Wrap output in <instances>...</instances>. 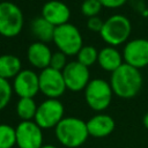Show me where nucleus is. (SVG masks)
Masks as SVG:
<instances>
[{
    "label": "nucleus",
    "mask_w": 148,
    "mask_h": 148,
    "mask_svg": "<svg viewBox=\"0 0 148 148\" xmlns=\"http://www.w3.org/2000/svg\"><path fill=\"white\" fill-rule=\"evenodd\" d=\"M143 79L140 69L125 62L111 73L110 86L113 94L120 98L128 99L134 97L140 91Z\"/></svg>",
    "instance_id": "f257e3e1"
},
{
    "label": "nucleus",
    "mask_w": 148,
    "mask_h": 148,
    "mask_svg": "<svg viewBox=\"0 0 148 148\" xmlns=\"http://www.w3.org/2000/svg\"><path fill=\"white\" fill-rule=\"evenodd\" d=\"M57 140L67 148H77L82 146L88 136L87 123L76 117H65L54 128Z\"/></svg>",
    "instance_id": "f03ea898"
},
{
    "label": "nucleus",
    "mask_w": 148,
    "mask_h": 148,
    "mask_svg": "<svg viewBox=\"0 0 148 148\" xmlns=\"http://www.w3.org/2000/svg\"><path fill=\"white\" fill-rule=\"evenodd\" d=\"M132 31L131 21L120 14L110 16L103 23V28L99 32L101 38L110 46H118L127 42Z\"/></svg>",
    "instance_id": "7ed1b4c3"
},
{
    "label": "nucleus",
    "mask_w": 148,
    "mask_h": 148,
    "mask_svg": "<svg viewBox=\"0 0 148 148\" xmlns=\"http://www.w3.org/2000/svg\"><path fill=\"white\" fill-rule=\"evenodd\" d=\"M52 42L66 56H76L83 46V38L80 30L71 23L56 27Z\"/></svg>",
    "instance_id": "20e7f679"
},
{
    "label": "nucleus",
    "mask_w": 148,
    "mask_h": 148,
    "mask_svg": "<svg viewBox=\"0 0 148 148\" xmlns=\"http://www.w3.org/2000/svg\"><path fill=\"white\" fill-rule=\"evenodd\" d=\"M24 23L21 8L12 1L0 2V35L13 38L20 35Z\"/></svg>",
    "instance_id": "39448f33"
},
{
    "label": "nucleus",
    "mask_w": 148,
    "mask_h": 148,
    "mask_svg": "<svg viewBox=\"0 0 148 148\" xmlns=\"http://www.w3.org/2000/svg\"><path fill=\"white\" fill-rule=\"evenodd\" d=\"M112 88L110 82L103 79H92L84 89V98L90 109L101 112L109 108L112 99Z\"/></svg>",
    "instance_id": "423d86ee"
},
{
    "label": "nucleus",
    "mask_w": 148,
    "mask_h": 148,
    "mask_svg": "<svg viewBox=\"0 0 148 148\" xmlns=\"http://www.w3.org/2000/svg\"><path fill=\"white\" fill-rule=\"evenodd\" d=\"M64 113V104L58 98H46L37 106L34 120L42 130L56 128V126L65 118Z\"/></svg>",
    "instance_id": "0eeeda50"
},
{
    "label": "nucleus",
    "mask_w": 148,
    "mask_h": 148,
    "mask_svg": "<svg viewBox=\"0 0 148 148\" xmlns=\"http://www.w3.org/2000/svg\"><path fill=\"white\" fill-rule=\"evenodd\" d=\"M39 76V91L47 98L60 97L66 88V83L62 76V72L47 67L42 69Z\"/></svg>",
    "instance_id": "6e6552de"
},
{
    "label": "nucleus",
    "mask_w": 148,
    "mask_h": 148,
    "mask_svg": "<svg viewBox=\"0 0 148 148\" xmlns=\"http://www.w3.org/2000/svg\"><path fill=\"white\" fill-rule=\"evenodd\" d=\"M15 133L18 148H40L43 146V130L35 120H21L15 127Z\"/></svg>",
    "instance_id": "1a4fd4ad"
},
{
    "label": "nucleus",
    "mask_w": 148,
    "mask_h": 148,
    "mask_svg": "<svg viewBox=\"0 0 148 148\" xmlns=\"http://www.w3.org/2000/svg\"><path fill=\"white\" fill-rule=\"evenodd\" d=\"M62 76L66 83V88L71 91L84 90L90 81V73L88 67L80 64L77 60L69 61L62 69Z\"/></svg>",
    "instance_id": "9d476101"
},
{
    "label": "nucleus",
    "mask_w": 148,
    "mask_h": 148,
    "mask_svg": "<svg viewBox=\"0 0 148 148\" xmlns=\"http://www.w3.org/2000/svg\"><path fill=\"white\" fill-rule=\"evenodd\" d=\"M125 64L138 69L148 66V39L135 38L126 43L123 50Z\"/></svg>",
    "instance_id": "9b49d317"
},
{
    "label": "nucleus",
    "mask_w": 148,
    "mask_h": 148,
    "mask_svg": "<svg viewBox=\"0 0 148 148\" xmlns=\"http://www.w3.org/2000/svg\"><path fill=\"white\" fill-rule=\"evenodd\" d=\"M13 90L20 97L34 98L39 92V76L31 69H22L13 79Z\"/></svg>",
    "instance_id": "f8f14e48"
},
{
    "label": "nucleus",
    "mask_w": 148,
    "mask_h": 148,
    "mask_svg": "<svg viewBox=\"0 0 148 148\" xmlns=\"http://www.w3.org/2000/svg\"><path fill=\"white\" fill-rule=\"evenodd\" d=\"M42 17H44L53 27H59L68 23L71 9L65 2L60 0H50L42 7Z\"/></svg>",
    "instance_id": "ddd939ff"
},
{
    "label": "nucleus",
    "mask_w": 148,
    "mask_h": 148,
    "mask_svg": "<svg viewBox=\"0 0 148 148\" xmlns=\"http://www.w3.org/2000/svg\"><path fill=\"white\" fill-rule=\"evenodd\" d=\"M52 52L46 43L35 42L29 45L27 51V58L31 66L38 69H45L50 67Z\"/></svg>",
    "instance_id": "4468645a"
},
{
    "label": "nucleus",
    "mask_w": 148,
    "mask_h": 148,
    "mask_svg": "<svg viewBox=\"0 0 148 148\" xmlns=\"http://www.w3.org/2000/svg\"><path fill=\"white\" fill-rule=\"evenodd\" d=\"M86 123L89 136L92 138H105L110 135L116 127L114 119L105 113H98Z\"/></svg>",
    "instance_id": "2eb2a0df"
},
{
    "label": "nucleus",
    "mask_w": 148,
    "mask_h": 148,
    "mask_svg": "<svg viewBox=\"0 0 148 148\" xmlns=\"http://www.w3.org/2000/svg\"><path fill=\"white\" fill-rule=\"evenodd\" d=\"M123 60H124L123 54L114 46L108 45L98 51L97 62L99 67L105 72H110V73L114 72L124 64Z\"/></svg>",
    "instance_id": "dca6fc26"
},
{
    "label": "nucleus",
    "mask_w": 148,
    "mask_h": 148,
    "mask_svg": "<svg viewBox=\"0 0 148 148\" xmlns=\"http://www.w3.org/2000/svg\"><path fill=\"white\" fill-rule=\"evenodd\" d=\"M22 71V62L14 54L0 56V77L9 80L14 79Z\"/></svg>",
    "instance_id": "f3484780"
},
{
    "label": "nucleus",
    "mask_w": 148,
    "mask_h": 148,
    "mask_svg": "<svg viewBox=\"0 0 148 148\" xmlns=\"http://www.w3.org/2000/svg\"><path fill=\"white\" fill-rule=\"evenodd\" d=\"M30 28H31L32 35L37 38V42L49 43L53 39V34H54L56 27H53L44 17H42V16L36 17L31 22Z\"/></svg>",
    "instance_id": "a211bd4d"
},
{
    "label": "nucleus",
    "mask_w": 148,
    "mask_h": 148,
    "mask_svg": "<svg viewBox=\"0 0 148 148\" xmlns=\"http://www.w3.org/2000/svg\"><path fill=\"white\" fill-rule=\"evenodd\" d=\"M37 104L34 98L30 97H22L18 99L16 104V113L22 121L25 120H34L37 111Z\"/></svg>",
    "instance_id": "6ab92c4d"
},
{
    "label": "nucleus",
    "mask_w": 148,
    "mask_h": 148,
    "mask_svg": "<svg viewBox=\"0 0 148 148\" xmlns=\"http://www.w3.org/2000/svg\"><path fill=\"white\" fill-rule=\"evenodd\" d=\"M77 57V61L82 65H84L86 67H90L92 66L95 62H97V58H98V51L96 47L91 46V45H86L82 46L81 50L79 51V53L76 54Z\"/></svg>",
    "instance_id": "aec40b11"
},
{
    "label": "nucleus",
    "mask_w": 148,
    "mask_h": 148,
    "mask_svg": "<svg viewBox=\"0 0 148 148\" xmlns=\"http://www.w3.org/2000/svg\"><path fill=\"white\" fill-rule=\"evenodd\" d=\"M15 145V128L8 124H0V148H14Z\"/></svg>",
    "instance_id": "412c9836"
},
{
    "label": "nucleus",
    "mask_w": 148,
    "mask_h": 148,
    "mask_svg": "<svg viewBox=\"0 0 148 148\" xmlns=\"http://www.w3.org/2000/svg\"><path fill=\"white\" fill-rule=\"evenodd\" d=\"M13 91V86L10 84L9 80L0 77V111L9 104Z\"/></svg>",
    "instance_id": "4be33fe9"
},
{
    "label": "nucleus",
    "mask_w": 148,
    "mask_h": 148,
    "mask_svg": "<svg viewBox=\"0 0 148 148\" xmlns=\"http://www.w3.org/2000/svg\"><path fill=\"white\" fill-rule=\"evenodd\" d=\"M102 5L99 0H84L81 5V12L87 17L97 16V14L102 9Z\"/></svg>",
    "instance_id": "5701e85b"
},
{
    "label": "nucleus",
    "mask_w": 148,
    "mask_h": 148,
    "mask_svg": "<svg viewBox=\"0 0 148 148\" xmlns=\"http://www.w3.org/2000/svg\"><path fill=\"white\" fill-rule=\"evenodd\" d=\"M67 56L65 53H62L61 51H57L54 53H52L51 57V61H50V67L57 71L62 72V69L66 67L67 65Z\"/></svg>",
    "instance_id": "b1692460"
},
{
    "label": "nucleus",
    "mask_w": 148,
    "mask_h": 148,
    "mask_svg": "<svg viewBox=\"0 0 148 148\" xmlns=\"http://www.w3.org/2000/svg\"><path fill=\"white\" fill-rule=\"evenodd\" d=\"M103 23H104V21H102L98 16L88 17V20H87V28L90 31H92V32H101V30L103 28Z\"/></svg>",
    "instance_id": "393cba45"
},
{
    "label": "nucleus",
    "mask_w": 148,
    "mask_h": 148,
    "mask_svg": "<svg viewBox=\"0 0 148 148\" xmlns=\"http://www.w3.org/2000/svg\"><path fill=\"white\" fill-rule=\"evenodd\" d=\"M127 0H99L101 5L105 8H110V9H114V8H119L121 6H124L126 3Z\"/></svg>",
    "instance_id": "a878e982"
},
{
    "label": "nucleus",
    "mask_w": 148,
    "mask_h": 148,
    "mask_svg": "<svg viewBox=\"0 0 148 148\" xmlns=\"http://www.w3.org/2000/svg\"><path fill=\"white\" fill-rule=\"evenodd\" d=\"M142 121H143V125H145V127L148 130V112L143 116V119H142Z\"/></svg>",
    "instance_id": "bb28decb"
},
{
    "label": "nucleus",
    "mask_w": 148,
    "mask_h": 148,
    "mask_svg": "<svg viewBox=\"0 0 148 148\" xmlns=\"http://www.w3.org/2000/svg\"><path fill=\"white\" fill-rule=\"evenodd\" d=\"M40 148H57L56 146H52V145H43Z\"/></svg>",
    "instance_id": "cd10ccee"
}]
</instances>
